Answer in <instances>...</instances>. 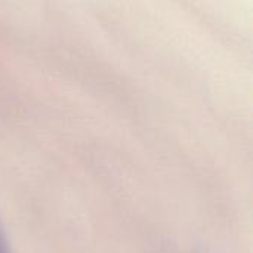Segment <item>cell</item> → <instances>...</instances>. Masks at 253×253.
Wrapping results in <instances>:
<instances>
[{
	"mask_svg": "<svg viewBox=\"0 0 253 253\" xmlns=\"http://www.w3.org/2000/svg\"><path fill=\"white\" fill-rule=\"evenodd\" d=\"M0 253H3V252H1V249H0Z\"/></svg>",
	"mask_w": 253,
	"mask_h": 253,
	"instance_id": "6da1fadb",
	"label": "cell"
}]
</instances>
